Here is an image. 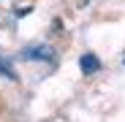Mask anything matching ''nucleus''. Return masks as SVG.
Masks as SVG:
<instances>
[{
	"mask_svg": "<svg viewBox=\"0 0 125 122\" xmlns=\"http://www.w3.org/2000/svg\"><path fill=\"white\" fill-rule=\"evenodd\" d=\"M79 65H82V71H84V73H95V71H101V60H98L95 54H82Z\"/></svg>",
	"mask_w": 125,
	"mask_h": 122,
	"instance_id": "obj_1",
	"label": "nucleus"
},
{
	"mask_svg": "<svg viewBox=\"0 0 125 122\" xmlns=\"http://www.w3.org/2000/svg\"><path fill=\"white\" fill-rule=\"evenodd\" d=\"M30 60H41V57H52V49L49 46H35V49H27L25 52Z\"/></svg>",
	"mask_w": 125,
	"mask_h": 122,
	"instance_id": "obj_2",
	"label": "nucleus"
}]
</instances>
